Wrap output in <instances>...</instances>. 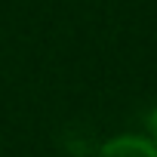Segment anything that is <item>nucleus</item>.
Returning <instances> with one entry per match:
<instances>
[{
  "label": "nucleus",
  "instance_id": "1",
  "mask_svg": "<svg viewBox=\"0 0 157 157\" xmlns=\"http://www.w3.org/2000/svg\"><path fill=\"white\" fill-rule=\"evenodd\" d=\"M96 157H157V145L145 132H117L96 148Z\"/></svg>",
  "mask_w": 157,
  "mask_h": 157
},
{
  "label": "nucleus",
  "instance_id": "2",
  "mask_svg": "<svg viewBox=\"0 0 157 157\" xmlns=\"http://www.w3.org/2000/svg\"><path fill=\"white\" fill-rule=\"evenodd\" d=\"M145 136L157 145V102H154V108H151L148 117H145Z\"/></svg>",
  "mask_w": 157,
  "mask_h": 157
}]
</instances>
